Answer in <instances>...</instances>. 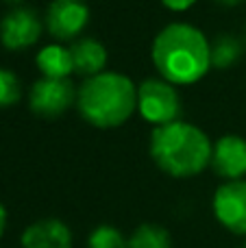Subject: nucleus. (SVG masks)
Segmentation results:
<instances>
[{"instance_id":"f257e3e1","label":"nucleus","mask_w":246,"mask_h":248,"mask_svg":"<svg viewBox=\"0 0 246 248\" xmlns=\"http://www.w3.org/2000/svg\"><path fill=\"white\" fill-rule=\"evenodd\" d=\"M151 57L159 77L174 85L200 81L212 65V48L203 31L183 22L168 24L157 33Z\"/></svg>"},{"instance_id":"f03ea898","label":"nucleus","mask_w":246,"mask_h":248,"mask_svg":"<svg viewBox=\"0 0 246 248\" xmlns=\"http://www.w3.org/2000/svg\"><path fill=\"white\" fill-rule=\"evenodd\" d=\"M214 144L190 122L159 124L151 133V157L161 172L174 179L196 176L212 163Z\"/></svg>"},{"instance_id":"7ed1b4c3","label":"nucleus","mask_w":246,"mask_h":248,"mask_svg":"<svg viewBox=\"0 0 246 248\" xmlns=\"http://www.w3.org/2000/svg\"><path fill=\"white\" fill-rule=\"evenodd\" d=\"M77 109L96 128H116L138 109V87L120 72H100L77 90Z\"/></svg>"},{"instance_id":"20e7f679","label":"nucleus","mask_w":246,"mask_h":248,"mask_svg":"<svg viewBox=\"0 0 246 248\" xmlns=\"http://www.w3.org/2000/svg\"><path fill=\"white\" fill-rule=\"evenodd\" d=\"M138 109L144 120L155 126L177 122L183 111L177 87L166 78H146L138 87Z\"/></svg>"},{"instance_id":"39448f33","label":"nucleus","mask_w":246,"mask_h":248,"mask_svg":"<svg viewBox=\"0 0 246 248\" xmlns=\"http://www.w3.org/2000/svg\"><path fill=\"white\" fill-rule=\"evenodd\" d=\"M90 22L87 0H52L46 9L44 26L59 42H74Z\"/></svg>"},{"instance_id":"423d86ee","label":"nucleus","mask_w":246,"mask_h":248,"mask_svg":"<svg viewBox=\"0 0 246 248\" xmlns=\"http://www.w3.org/2000/svg\"><path fill=\"white\" fill-rule=\"evenodd\" d=\"M77 103V90L70 78H48L42 77L33 83L29 92L31 111L44 118H57L65 113Z\"/></svg>"},{"instance_id":"0eeeda50","label":"nucleus","mask_w":246,"mask_h":248,"mask_svg":"<svg viewBox=\"0 0 246 248\" xmlns=\"http://www.w3.org/2000/svg\"><path fill=\"white\" fill-rule=\"evenodd\" d=\"M44 20L31 7H13L0 22V42L9 50H26L42 37Z\"/></svg>"},{"instance_id":"6e6552de","label":"nucleus","mask_w":246,"mask_h":248,"mask_svg":"<svg viewBox=\"0 0 246 248\" xmlns=\"http://www.w3.org/2000/svg\"><path fill=\"white\" fill-rule=\"evenodd\" d=\"M214 214L227 231L246 235V179L227 181L216 189Z\"/></svg>"},{"instance_id":"1a4fd4ad","label":"nucleus","mask_w":246,"mask_h":248,"mask_svg":"<svg viewBox=\"0 0 246 248\" xmlns=\"http://www.w3.org/2000/svg\"><path fill=\"white\" fill-rule=\"evenodd\" d=\"M212 168L225 181L246 176V140L240 135H222L212 148Z\"/></svg>"},{"instance_id":"9d476101","label":"nucleus","mask_w":246,"mask_h":248,"mask_svg":"<svg viewBox=\"0 0 246 248\" xmlns=\"http://www.w3.org/2000/svg\"><path fill=\"white\" fill-rule=\"evenodd\" d=\"M24 248H72V233L65 222L57 218H44L29 224L22 233Z\"/></svg>"},{"instance_id":"9b49d317","label":"nucleus","mask_w":246,"mask_h":248,"mask_svg":"<svg viewBox=\"0 0 246 248\" xmlns=\"http://www.w3.org/2000/svg\"><path fill=\"white\" fill-rule=\"evenodd\" d=\"M72 52V61H74V72L81 74V77L90 78L96 77L105 70L107 63V48L94 37H78L72 42L70 46Z\"/></svg>"},{"instance_id":"f8f14e48","label":"nucleus","mask_w":246,"mask_h":248,"mask_svg":"<svg viewBox=\"0 0 246 248\" xmlns=\"http://www.w3.org/2000/svg\"><path fill=\"white\" fill-rule=\"evenodd\" d=\"M39 72L48 78H68L74 72V61L70 48H65L63 44H50L44 46L35 57Z\"/></svg>"},{"instance_id":"ddd939ff","label":"nucleus","mask_w":246,"mask_h":248,"mask_svg":"<svg viewBox=\"0 0 246 248\" xmlns=\"http://www.w3.org/2000/svg\"><path fill=\"white\" fill-rule=\"evenodd\" d=\"M212 48V65L214 68H231L233 63H238L240 57H242V50H244V44L240 42L235 35H229V33H222L209 44Z\"/></svg>"},{"instance_id":"4468645a","label":"nucleus","mask_w":246,"mask_h":248,"mask_svg":"<svg viewBox=\"0 0 246 248\" xmlns=\"http://www.w3.org/2000/svg\"><path fill=\"white\" fill-rule=\"evenodd\" d=\"M126 248H172V237L161 224H139Z\"/></svg>"},{"instance_id":"2eb2a0df","label":"nucleus","mask_w":246,"mask_h":248,"mask_svg":"<svg viewBox=\"0 0 246 248\" xmlns=\"http://www.w3.org/2000/svg\"><path fill=\"white\" fill-rule=\"evenodd\" d=\"M129 240L111 224H100L87 237V248H126Z\"/></svg>"},{"instance_id":"dca6fc26","label":"nucleus","mask_w":246,"mask_h":248,"mask_svg":"<svg viewBox=\"0 0 246 248\" xmlns=\"http://www.w3.org/2000/svg\"><path fill=\"white\" fill-rule=\"evenodd\" d=\"M20 81L11 70L0 68V109L11 107L20 100Z\"/></svg>"},{"instance_id":"f3484780","label":"nucleus","mask_w":246,"mask_h":248,"mask_svg":"<svg viewBox=\"0 0 246 248\" xmlns=\"http://www.w3.org/2000/svg\"><path fill=\"white\" fill-rule=\"evenodd\" d=\"M161 2H164V7H168L170 11H187L196 0H161Z\"/></svg>"},{"instance_id":"a211bd4d","label":"nucleus","mask_w":246,"mask_h":248,"mask_svg":"<svg viewBox=\"0 0 246 248\" xmlns=\"http://www.w3.org/2000/svg\"><path fill=\"white\" fill-rule=\"evenodd\" d=\"M4 227H7V211H4L2 202H0V237H2V233H4Z\"/></svg>"},{"instance_id":"6ab92c4d","label":"nucleus","mask_w":246,"mask_h":248,"mask_svg":"<svg viewBox=\"0 0 246 248\" xmlns=\"http://www.w3.org/2000/svg\"><path fill=\"white\" fill-rule=\"evenodd\" d=\"M216 2L220 4V7H238L242 0H216Z\"/></svg>"},{"instance_id":"aec40b11","label":"nucleus","mask_w":246,"mask_h":248,"mask_svg":"<svg viewBox=\"0 0 246 248\" xmlns=\"http://www.w3.org/2000/svg\"><path fill=\"white\" fill-rule=\"evenodd\" d=\"M4 2H9V4H15V7H17V4H20V2H24V0H4Z\"/></svg>"},{"instance_id":"412c9836","label":"nucleus","mask_w":246,"mask_h":248,"mask_svg":"<svg viewBox=\"0 0 246 248\" xmlns=\"http://www.w3.org/2000/svg\"><path fill=\"white\" fill-rule=\"evenodd\" d=\"M244 39H246V31H244Z\"/></svg>"},{"instance_id":"4be33fe9","label":"nucleus","mask_w":246,"mask_h":248,"mask_svg":"<svg viewBox=\"0 0 246 248\" xmlns=\"http://www.w3.org/2000/svg\"><path fill=\"white\" fill-rule=\"evenodd\" d=\"M244 248H246V246H244Z\"/></svg>"}]
</instances>
